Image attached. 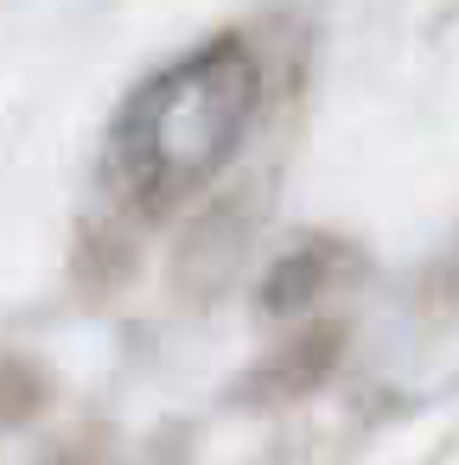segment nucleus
Returning <instances> with one entry per match:
<instances>
[{
  "label": "nucleus",
  "mask_w": 459,
  "mask_h": 465,
  "mask_svg": "<svg viewBox=\"0 0 459 465\" xmlns=\"http://www.w3.org/2000/svg\"><path fill=\"white\" fill-rule=\"evenodd\" d=\"M45 401H52V376L33 357L0 351V427H26Z\"/></svg>",
  "instance_id": "5"
},
{
  "label": "nucleus",
  "mask_w": 459,
  "mask_h": 465,
  "mask_svg": "<svg viewBox=\"0 0 459 465\" xmlns=\"http://www.w3.org/2000/svg\"><path fill=\"white\" fill-rule=\"evenodd\" d=\"M39 465H122V452H115L109 433H71V440H58Z\"/></svg>",
  "instance_id": "6"
},
{
  "label": "nucleus",
  "mask_w": 459,
  "mask_h": 465,
  "mask_svg": "<svg viewBox=\"0 0 459 465\" xmlns=\"http://www.w3.org/2000/svg\"><path fill=\"white\" fill-rule=\"evenodd\" d=\"M262 109L249 39H211L154 71L109 128V192L135 217H166L211 192Z\"/></svg>",
  "instance_id": "1"
},
{
  "label": "nucleus",
  "mask_w": 459,
  "mask_h": 465,
  "mask_svg": "<svg viewBox=\"0 0 459 465\" xmlns=\"http://www.w3.org/2000/svg\"><path fill=\"white\" fill-rule=\"evenodd\" d=\"M255 223H262V217H255V204H236V198L205 204V211L185 223V236H179L173 287H179L185 300H211V293H224V287L243 274V262H249Z\"/></svg>",
  "instance_id": "3"
},
{
  "label": "nucleus",
  "mask_w": 459,
  "mask_h": 465,
  "mask_svg": "<svg viewBox=\"0 0 459 465\" xmlns=\"http://www.w3.org/2000/svg\"><path fill=\"white\" fill-rule=\"evenodd\" d=\"M338 351H344V325L338 319H313V325H294L249 376H243V408H281V401H300L313 395L332 370H338Z\"/></svg>",
  "instance_id": "4"
},
{
  "label": "nucleus",
  "mask_w": 459,
  "mask_h": 465,
  "mask_svg": "<svg viewBox=\"0 0 459 465\" xmlns=\"http://www.w3.org/2000/svg\"><path fill=\"white\" fill-rule=\"evenodd\" d=\"M364 281V255L344 236H300L294 249H281L255 287L262 319H287V325H313L325 300H338L344 287Z\"/></svg>",
  "instance_id": "2"
}]
</instances>
